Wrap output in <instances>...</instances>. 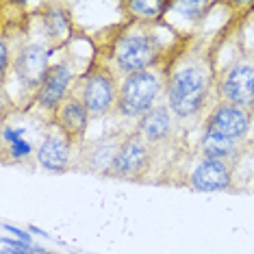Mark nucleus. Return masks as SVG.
<instances>
[{"label": "nucleus", "mask_w": 254, "mask_h": 254, "mask_svg": "<svg viewBox=\"0 0 254 254\" xmlns=\"http://www.w3.org/2000/svg\"><path fill=\"white\" fill-rule=\"evenodd\" d=\"M206 78L198 67H183L178 70L170 80V107L172 111L181 118L193 115L200 111V107L204 105L206 98Z\"/></svg>", "instance_id": "obj_1"}, {"label": "nucleus", "mask_w": 254, "mask_h": 254, "mask_svg": "<svg viewBox=\"0 0 254 254\" xmlns=\"http://www.w3.org/2000/svg\"><path fill=\"white\" fill-rule=\"evenodd\" d=\"M159 78L152 72H137L128 74L124 80L122 89H120L118 98V109L120 113L128 115V118H137V115H146L152 111V105L159 96Z\"/></svg>", "instance_id": "obj_2"}, {"label": "nucleus", "mask_w": 254, "mask_h": 254, "mask_svg": "<svg viewBox=\"0 0 254 254\" xmlns=\"http://www.w3.org/2000/svg\"><path fill=\"white\" fill-rule=\"evenodd\" d=\"M115 59H118L120 67L128 74L146 72V67H150L157 59V42L152 35L130 33V35L120 39Z\"/></svg>", "instance_id": "obj_3"}, {"label": "nucleus", "mask_w": 254, "mask_h": 254, "mask_svg": "<svg viewBox=\"0 0 254 254\" xmlns=\"http://www.w3.org/2000/svg\"><path fill=\"white\" fill-rule=\"evenodd\" d=\"M248 128H250V113L241 107L224 102V105H219L215 111L209 115L204 132H211V135L224 137V139H230L237 143L239 139L246 137Z\"/></svg>", "instance_id": "obj_4"}, {"label": "nucleus", "mask_w": 254, "mask_h": 254, "mask_svg": "<svg viewBox=\"0 0 254 254\" xmlns=\"http://www.w3.org/2000/svg\"><path fill=\"white\" fill-rule=\"evenodd\" d=\"M222 94L228 105L241 109H254V63H237L224 76Z\"/></svg>", "instance_id": "obj_5"}, {"label": "nucleus", "mask_w": 254, "mask_h": 254, "mask_svg": "<svg viewBox=\"0 0 254 254\" xmlns=\"http://www.w3.org/2000/svg\"><path fill=\"white\" fill-rule=\"evenodd\" d=\"M115 100V87L111 74L105 70H98L85 80L83 87V105L87 107L89 113L102 115L111 109Z\"/></svg>", "instance_id": "obj_6"}, {"label": "nucleus", "mask_w": 254, "mask_h": 254, "mask_svg": "<svg viewBox=\"0 0 254 254\" xmlns=\"http://www.w3.org/2000/svg\"><path fill=\"white\" fill-rule=\"evenodd\" d=\"M146 161H148V146L141 135H135V137H128L120 146L118 152L113 154L111 170L118 176H135L143 170Z\"/></svg>", "instance_id": "obj_7"}, {"label": "nucleus", "mask_w": 254, "mask_h": 254, "mask_svg": "<svg viewBox=\"0 0 254 254\" xmlns=\"http://www.w3.org/2000/svg\"><path fill=\"white\" fill-rule=\"evenodd\" d=\"M48 57L50 53L44 50L42 46H26L20 53L15 61V70H18L20 80L26 87H42L46 74H48Z\"/></svg>", "instance_id": "obj_8"}, {"label": "nucleus", "mask_w": 254, "mask_h": 254, "mask_svg": "<svg viewBox=\"0 0 254 254\" xmlns=\"http://www.w3.org/2000/svg\"><path fill=\"white\" fill-rule=\"evenodd\" d=\"M230 178H233V172H230V165L226 161L204 159L195 167L191 185L198 191H224L230 187Z\"/></svg>", "instance_id": "obj_9"}, {"label": "nucleus", "mask_w": 254, "mask_h": 254, "mask_svg": "<svg viewBox=\"0 0 254 254\" xmlns=\"http://www.w3.org/2000/svg\"><path fill=\"white\" fill-rule=\"evenodd\" d=\"M87 118H89L87 107L83 105V100H76V98L63 100L61 107L57 109V124L61 126L63 135L70 137V139L83 137L85 128H87Z\"/></svg>", "instance_id": "obj_10"}, {"label": "nucleus", "mask_w": 254, "mask_h": 254, "mask_svg": "<svg viewBox=\"0 0 254 254\" xmlns=\"http://www.w3.org/2000/svg\"><path fill=\"white\" fill-rule=\"evenodd\" d=\"M70 78L72 74L65 65L50 67L42 87H39V105L46 109H59V102H63V96H65L67 85H70Z\"/></svg>", "instance_id": "obj_11"}, {"label": "nucleus", "mask_w": 254, "mask_h": 254, "mask_svg": "<svg viewBox=\"0 0 254 254\" xmlns=\"http://www.w3.org/2000/svg\"><path fill=\"white\" fill-rule=\"evenodd\" d=\"M37 161L50 172H63L70 161V146L59 137H46L37 150Z\"/></svg>", "instance_id": "obj_12"}, {"label": "nucleus", "mask_w": 254, "mask_h": 254, "mask_svg": "<svg viewBox=\"0 0 254 254\" xmlns=\"http://www.w3.org/2000/svg\"><path fill=\"white\" fill-rule=\"evenodd\" d=\"M170 128H172L170 111L165 107H154L152 111L143 115L139 124V135L148 141H161L170 135Z\"/></svg>", "instance_id": "obj_13"}, {"label": "nucleus", "mask_w": 254, "mask_h": 254, "mask_svg": "<svg viewBox=\"0 0 254 254\" xmlns=\"http://www.w3.org/2000/svg\"><path fill=\"white\" fill-rule=\"evenodd\" d=\"M233 150H235V141L230 139L211 135V132H204V137H202V154H204V159L226 161V157L233 154Z\"/></svg>", "instance_id": "obj_14"}, {"label": "nucleus", "mask_w": 254, "mask_h": 254, "mask_svg": "<svg viewBox=\"0 0 254 254\" xmlns=\"http://www.w3.org/2000/svg\"><path fill=\"white\" fill-rule=\"evenodd\" d=\"M128 7L132 11H141L146 15H159L165 7H170V2H130Z\"/></svg>", "instance_id": "obj_15"}, {"label": "nucleus", "mask_w": 254, "mask_h": 254, "mask_svg": "<svg viewBox=\"0 0 254 254\" xmlns=\"http://www.w3.org/2000/svg\"><path fill=\"white\" fill-rule=\"evenodd\" d=\"M48 24H53L55 35H59V33L65 31L67 20H65V15H63V13H50V15H48Z\"/></svg>", "instance_id": "obj_16"}, {"label": "nucleus", "mask_w": 254, "mask_h": 254, "mask_svg": "<svg viewBox=\"0 0 254 254\" xmlns=\"http://www.w3.org/2000/svg\"><path fill=\"white\" fill-rule=\"evenodd\" d=\"M28 152H31V146H28L24 139L13 143V157H24V154H28Z\"/></svg>", "instance_id": "obj_17"}, {"label": "nucleus", "mask_w": 254, "mask_h": 254, "mask_svg": "<svg viewBox=\"0 0 254 254\" xmlns=\"http://www.w3.org/2000/svg\"><path fill=\"white\" fill-rule=\"evenodd\" d=\"M22 128H18V130H13V128H7L4 130V139H7L9 143H15V141H20L22 139Z\"/></svg>", "instance_id": "obj_18"}, {"label": "nucleus", "mask_w": 254, "mask_h": 254, "mask_svg": "<svg viewBox=\"0 0 254 254\" xmlns=\"http://www.w3.org/2000/svg\"><path fill=\"white\" fill-rule=\"evenodd\" d=\"M4 228H7V230H9V233H13L15 237H20V239H24V241H28V235L24 233V230H20V228L11 226V224H4Z\"/></svg>", "instance_id": "obj_19"}, {"label": "nucleus", "mask_w": 254, "mask_h": 254, "mask_svg": "<svg viewBox=\"0 0 254 254\" xmlns=\"http://www.w3.org/2000/svg\"><path fill=\"white\" fill-rule=\"evenodd\" d=\"M4 254H35V250H24V248H7L4 246Z\"/></svg>", "instance_id": "obj_20"}, {"label": "nucleus", "mask_w": 254, "mask_h": 254, "mask_svg": "<svg viewBox=\"0 0 254 254\" xmlns=\"http://www.w3.org/2000/svg\"><path fill=\"white\" fill-rule=\"evenodd\" d=\"M44 254H50V252H44Z\"/></svg>", "instance_id": "obj_21"}]
</instances>
